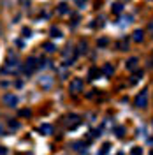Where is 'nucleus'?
<instances>
[{"label": "nucleus", "instance_id": "nucleus-1", "mask_svg": "<svg viewBox=\"0 0 153 155\" xmlns=\"http://www.w3.org/2000/svg\"><path fill=\"white\" fill-rule=\"evenodd\" d=\"M19 69H21V64L18 62L14 53H9V58L5 62V65L2 67V74H16Z\"/></svg>", "mask_w": 153, "mask_h": 155}, {"label": "nucleus", "instance_id": "nucleus-2", "mask_svg": "<svg viewBox=\"0 0 153 155\" xmlns=\"http://www.w3.org/2000/svg\"><path fill=\"white\" fill-rule=\"evenodd\" d=\"M76 57H77V51H72V48H65V51H64V64L65 65H72L76 62Z\"/></svg>", "mask_w": 153, "mask_h": 155}, {"label": "nucleus", "instance_id": "nucleus-3", "mask_svg": "<svg viewBox=\"0 0 153 155\" xmlns=\"http://www.w3.org/2000/svg\"><path fill=\"white\" fill-rule=\"evenodd\" d=\"M146 104H148V90H142L137 94V97L134 100V106L136 108H146Z\"/></svg>", "mask_w": 153, "mask_h": 155}, {"label": "nucleus", "instance_id": "nucleus-4", "mask_svg": "<svg viewBox=\"0 0 153 155\" xmlns=\"http://www.w3.org/2000/svg\"><path fill=\"white\" fill-rule=\"evenodd\" d=\"M37 67H39L37 58H35V57H30V58L26 60V64L23 65V72H25V74H30V72H34Z\"/></svg>", "mask_w": 153, "mask_h": 155}, {"label": "nucleus", "instance_id": "nucleus-5", "mask_svg": "<svg viewBox=\"0 0 153 155\" xmlns=\"http://www.w3.org/2000/svg\"><path fill=\"white\" fill-rule=\"evenodd\" d=\"M64 123L69 127V129H76L79 123H81V120H79V116L77 115H69V116H65V120H64Z\"/></svg>", "mask_w": 153, "mask_h": 155}, {"label": "nucleus", "instance_id": "nucleus-6", "mask_svg": "<svg viewBox=\"0 0 153 155\" xmlns=\"http://www.w3.org/2000/svg\"><path fill=\"white\" fill-rule=\"evenodd\" d=\"M2 100H4V104H5L7 108H16V106H18V102H19L18 97H16L14 94H5Z\"/></svg>", "mask_w": 153, "mask_h": 155}, {"label": "nucleus", "instance_id": "nucleus-7", "mask_svg": "<svg viewBox=\"0 0 153 155\" xmlns=\"http://www.w3.org/2000/svg\"><path fill=\"white\" fill-rule=\"evenodd\" d=\"M69 90L72 92V94H77V92H81V90H83V79H79V78L72 79V81H70V85H69Z\"/></svg>", "mask_w": 153, "mask_h": 155}, {"label": "nucleus", "instance_id": "nucleus-8", "mask_svg": "<svg viewBox=\"0 0 153 155\" xmlns=\"http://www.w3.org/2000/svg\"><path fill=\"white\" fill-rule=\"evenodd\" d=\"M39 85L42 86L44 90H48V88H51V85H53V78H49V76H42L39 79Z\"/></svg>", "mask_w": 153, "mask_h": 155}, {"label": "nucleus", "instance_id": "nucleus-9", "mask_svg": "<svg viewBox=\"0 0 153 155\" xmlns=\"http://www.w3.org/2000/svg\"><path fill=\"white\" fill-rule=\"evenodd\" d=\"M137 64H139V58H136V57H132V58H128V60L125 62V65H127L128 71H136V69H137Z\"/></svg>", "mask_w": 153, "mask_h": 155}, {"label": "nucleus", "instance_id": "nucleus-10", "mask_svg": "<svg viewBox=\"0 0 153 155\" xmlns=\"http://www.w3.org/2000/svg\"><path fill=\"white\" fill-rule=\"evenodd\" d=\"M132 39L136 41V43H141L142 39H144V32H142L141 28H137V30H134V34H132Z\"/></svg>", "mask_w": 153, "mask_h": 155}, {"label": "nucleus", "instance_id": "nucleus-11", "mask_svg": "<svg viewBox=\"0 0 153 155\" xmlns=\"http://www.w3.org/2000/svg\"><path fill=\"white\" fill-rule=\"evenodd\" d=\"M116 48H118L120 51H127V49H128V39H121V41H118V43H116Z\"/></svg>", "mask_w": 153, "mask_h": 155}, {"label": "nucleus", "instance_id": "nucleus-12", "mask_svg": "<svg viewBox=\"0 0 153 155\" xmlns=\"http://www.w3.org/2000/svg\"><path fill=\"white\" fill-rule=\"evenodd\" d=\"M39 132H40V134H44V136H48V134L53 132V127H51L49 123H44V125H40V127H39Z\"/></svg>", "mask_w": 153, "mask_h": 155}, {"label": "nucleus", "instance_id": "nucleus-13", "mask_svg": "<svg viewBox=\"0 0 153 155\" xmlns=\"http://www.w3.org/2000/svg\"><path fill=\"white\" fill-rule=\"evenodd\" d=\"M102 72H104L106 76H113L115 74V67L111 65V64H106L104 67H102Z\"/></svg>", "mask_w": 153, "mask_h": 155}, {"label": "nucleus", "instance_id": "nucleus-14", "mask_svg": "<svg viewBox=\"0 0 153 155\" xmlns=\"http://www.w3.org/2000/svg\"><path fill=\"white\" fill-rule=\"evenodd\" d=\"M49 34H51V37H55V39H60V37H62V30H60L58 27H51Z\"/></svg>", "mask_w": 153, "mask_h": 155}, {"label": "nucleus", "instance_id": "nucleus-15", "mask_svg": "<svg viewBox=\"0 0 153 155\" xmlns=\"http://www.w3.org/2000/svg\"><path fill=\"white\" fill-rule=\"evenodd\" d=\"M56 13H58V14H67V13H69V5H67V4H64V2H62V4H58Z\"/></svg>", "mask_w": 153, "mask_h": 155}, {"label": "nucleus", "instance_id": "nucleus-16", "mask_svg": "<svg viewBox=\"0 0 153 155\" xmlns=\"http://www.w3.org/2000/svg\"><path fill=\"white\" fill-rule=\"evenodd\" d=\"M100 74V71L97 69V67H91L90 69V72H88V79H97V76Z\"/></svg>", "mask_w": 153, "mask_h": 155}, {"label": "nucleus", "instance_id": "nucleus-17", "mask_svg": "<svg viewBox=\"0 0 153 155\" xmlns=\"http://www.w3.org/2000/svg\"><path fill=\"white\" fill-rule=\"evenodd\" d=\"M141 78H142V71H136V74L132 76V79H130V85H136Z\"/></svg>", "mask_w": 153, "mask_h": 155}, {"label": "nucleus", "instance_id": "nucleus-18", "mask_svg": "<svg viewBox=\"0 0 153 155\" xmlns=\"http://www.w3.org/2000/svg\"><path fill=\"white\" fill-rule=\"evenodd\" d=\"M86 49H88L86 43H85V41H81V43H79V46H77V55H83V53H86Z\"/></svg>", "mask_w": 153, "mask_h": 155}, {"label": "nucleus", "instance_id": "nucleus-19", "mask_svg": "<svg viewBox=\"0 0 153 155\" xmlns=\"http://www.w3.org/2000/svg\"><path fill=\"white\" fill-rule=\"evenodd\" d=\"M113 13L115 14H121L123 13V5L121 4H113Z\"/></svg>", "mask_w": 153, "mask_h": 155}, {"label": "nucleus", "instance_id": "nucleus-20", "mask_svg": "<svg viewBox=\"0 0 153 155\" xmlns=\"http://www.w3.org/2000/svg\"><path fill=\"white\" fill-rule=\"evenodd\" d=\"M44 49L48 51V53H55V49H56V48H55L53 43H44Z\"/></svg>", "mask_w": 153, "mask_h": 155}, {"label": "nucleus", "instance_id": "nucleus-21", "mask_svg": "<svg viewBox=\"0 0 153 155\" xmlns=\"http://www.w3.org/2000/svg\"><path fill=\"white\" fill-rule=\"evenodd\" d=\"M97 44H99V48H106V46L109 44V39H107V37H102V39L97 41Z\"/></svg>", "mask_w": 153, "mask_h": 155}, {"label": "nucleus", "instance_id": "nucleus-22", "mask_svg": "<svg viewBox=\"0 0 153 155\" xmlns=\"http://www.w3.org/2000/svg\"><path fill=\"white\" fill-rule=\"evenodd\" d=\"M72 148H74L76 152H81V150H83V143H81V141H76V143H72Z\"/></svg>", "mask_w": 153, "mask_h": 155}, {"label": "nucleus", "instance_id": "nucleus-23", "mask_svg": "<svg viewBox=\"0 0 153 155\" xmlns=\"http://www.w3.org/2000/svg\"><path fill=\"white\" fill-rule=\"evenodd\" d=\"M109 148H111V144H109V143H104V146H102V150H100V155H106V153L109 152Z\"/></svg>", "mask_w": 153, "mask_h": 155}, {"label": "nucleus", "instance_id": "nucleus-24", "mask_svg": "<svg viewBox=\"0 0 153 155\" xmlns=\"http://www.w3.org/2000/svg\"><path fill=\"white\" fill-rule=\"evenodd\" d=\"M120 21H121V25H127V23H132V16H123V18H121V19H120Z\"/></svg>", "mask_w": 153, "mask_h": 155}, {"label": "nucleus", "instance_id": "nucleus-25", "mask_svg": "<svg viewBox=\"0 0 153 155\" xmlns=\"http://www.w3.org/2000/svg\"><path fill=\"white\" fill-rule=\"evenodd\" d=\"M132 155H142V148L141 146H134L132 148Z\"/></svg>", "mask_w": 153, "mask_h": 155}, {"label": "nucleus", "instance_id": "nucleus-26", "mask_svg": "<svg viewBox=\"0 0 153 155\" xmlns=\"http://www.w3.org/2000/svg\"><path fill=\"white\" fill-rule=\"evenodd\" d=\"M21 34H23V37H30V35H32V30H30V28H26V27H25V28L21 30Z\"/></svg>", "mask_w": 153, "mask_h": 155}, {"label": "nucleus", "instance_id": "nucleus-27", "mask_svg": "<svg viewBox=\"0 0 153 155\" xmlns=\"http://www.w3.org/2000/svg\"><path fill=\"white\" fill-rule=\"evenodd\" d=\"M115 132H116V136H118V138H121V136H123V132H125V129H123V127H116Z\"/></svg>", "mask_w": 153, "mask_h": 155}, {"label": "nucleus", "instance_id": "nucleus-28", "mask_svg": "<svg viewBox=\"0 0 153 155\" xmlns=\"http://www.w3.org/2000/svg\"><path fill=\"white\" fill-rule=\"evenodd\" d=\"M95 21H97V23H95L93 27H104V18H97Z\"/></svg>", "mask_w": 153, "mask_h": 155}, {"label": "nucleus", "instance_id": "nucleus-29", "mask_svg": "<svg viewBox=\"0 0 153 155\" xmlns=\"http://www.w3.org/2000/svg\"><path fill=\"white\" fill-rule=\"evenodd\" d=\"M9 125H11V129H19V122L11 120V122H9Z\"/></svg>", "mask_w": 153, "mask_h": 155}, {"label": "nucleus", "instance_id": "nucleus-30", "mask_svg": "<svg viewBox=\"0 0 153 155\" xmlns=\"http://www.w3.org/2000/svg\"><path fill=\"white\" fill-rule=\"evenodd\" d=\"M19 116H30V109H21L19 111Z\"/></svg>", "mask_w": 153, "mask_h": 155}, {"label": "nucleus", "instance_id": "nucleus-31", "mask_svg": "<svg viewBox=\"0 0 153 155\" xmlns=\"http://www.w3.org/2000/svg\"><path fill=\"white\" fill-rule=\"evenodd\" d=\"M77 23H79V16H77V14H74V21L70 23V25H72V27H76Z\"/></svg>", "mask_w": 153, "mask_h": 155}, {"label": "nucleus", "instance_id": "nucleus-32", "mask_svg": "<svg viewBox=\"0 0 153 155\" xmlns=\"http://www.w3.org/2000/svg\"><path fill=\"white\" fill-rule=\"evenodd\" d=\"M5 152H7V150H5V148H4V146H0V153H2V155H4V153H5Z\"/></svg>", "mask_w": 153, "mask_h": 155}, {"label": "nucleus", "instance_id": "nucleus-33", "mask_svg": "<svg viewBox=\"0 0 153 155\" xmlns=\"http://www.w3.org/2000/svg\"><path fill=\"white\" fill-rule=\"evenodd\" d=\"M148 28H150V30H153V21H151V23L148 25Z\"/></svg>", "mask_w": 153, "mask_h": 155}, {"label": "nucleus", "instance_id": "nucleus-34", "mask_svg": "<svg viewBox=\"0 0 153 155\" xmlns=\"http://www.w3.org/2000/svg\"><path fill=\"white\" fill-rule=\"evenodd\" d=\"M0 134H4V127L2 125H0Z\"/></svg>", "mask_w": 153, "mask_h": 155}, {"label": "nucleus", "instance_id": "nucleus-35", "mask_svg": "<svg viewBox=\"0 0 153 155\" xmlns=\"http://www.w3.org/2000/svg\"><path fill=\"white\" fill-rule=\"evenodd\" d=\"M118 155H123V153H118Z\"/></svg>", "mask_w": 153, "mask_h": 155}, {"label": "nucleus", "instance_id": "nucleus-36", "mask_svg": "<svg viewBox=\"0 0 153 155\" xmlns=\"http://www.w3.org/2000/svg\"><path fill=\"white\" fill-rule=\"evenodd\" d=\"M151 155H153V150H151Z\"/></svg>", "mask_w": 153, "mask_h": 155}]
</instances>
